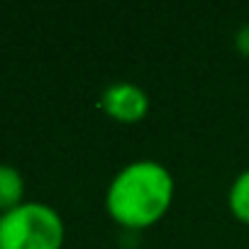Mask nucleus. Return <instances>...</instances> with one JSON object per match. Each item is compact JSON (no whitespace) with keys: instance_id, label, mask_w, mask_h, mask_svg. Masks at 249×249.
<instances>
[{"instance_id":"nucleus-2","label":"nucleus","mask_w":249,"mask_h":249,"mask_svg":"<svg viewBox=\"0 0 249 249\" xmlns=\"http://www.w3.org/2000/svg\"><path fill=\"white\" fill-rule=\"evenodd\" d=\"M64 239V217L49 203L25 200L0 213V249H61Z\"/></svg>"},{"instance_id":"nucleus-1","label":"nucleus","mask_w":249,"mask_h":249,"mask_svg":"<svg viewBox=\"0 0 249 249\" xmlns=\"http://www.w3.org/2000/svg\"><path fill=\"white\" fill-rule=\"evenodd\" d=\"M176 178L166 164L140 157L115 171L105 188V213L124 230H147L174 205Z\"/></svg>"},{"instance_id":"nucleus-5","label":"nucleus","mask_w":249,"mask_h":249,"mask_svg":"<svg viewBox=\"0 0 249 249\" xmlns=\"http://www.w3.org/2000/svg\"><path fill=\"white\" fill-rule=\"evenodd\" d=\"M227 205L239 222L249 225V166L232 178L227 188Z\"/></svg>"},{"instance_id":"nucleus-6","label":"nucleus","mask_w":249,"mask_h":249,"mask_svg":"<svg viewBox=\"0 0 249 249\" xmlns=\"http://www.w3.org/2000/svg\"><path fill=\"white\" fill-rule=\"evenodd\" d=\"M234 49L242 54V56H249V22L239 25L237 32H234Z\"/></svg>"},{"instance_id":"nucleus-3","label":"nucleus","mask_w":249,"mask_h":249,"mask_svg":"<svg viewBox=\"0 0 249 249\" xmlns=\"http://www.w3.org/2000/svg\"><path fill=\"white\" fill-rule=\"evenodd\" d=\"M98 105L107 117L132 124V122H140L147 117L152 100L140 83L127 81V78H117L103 88Z\"/></svg>"},{"instance_id":"nucleus-4","label":"nucleus","mask_w":249,"mask_h":249,"mask_svg":"<svg viewBox=\"0 0 249 249\" xmlns=\"http://www.w3.org/2000/svg\"><path fill=\"white\" fill-rule=\"evenodd\" d=\"M25 203V176L10 164H0V213Z\"/></svg>"},{"instance_id":"nucleus-7","label":"nucleus","mask_w":249,"mask_h":249,"mask_svg":"<svg viewBox=\"0 0 249 249\" xmlns=\"http://www.w3.org/2000/svg\"><path fill=\"white\" fill-rule=\"evenodd\" d=\"M247 249H249V244H247Z\"/></svg>"}]
</instances>
